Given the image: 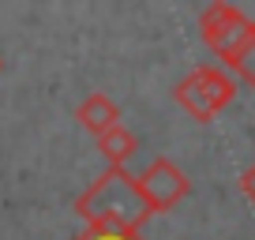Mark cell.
<instances>
[{"label":"cell","mask_w":255,"mask_h":240,"mask_svg":"<svg viewBox=\"0 0 255 240\" xmlns=\"http://www.w3.org/2000/svg\"><path fill=\"white\" fill-rule=\"evenodd\" d=\"M75 214L98 233H139L154 210L139 192V176L128 169H105L75 199Z\"/></svg>","instance_id":"1"},{"label":"cell","mask_w":255,"mask_h":240,"mask_svg":"<svg viewBox=\"0 0 255 240\" xmlns=\"http://www.w3.org/2000/svg\"><path fill=\"white\" fill-rule=\"evenodd\" d=\"M173 94H176L180 109L188 113L191 120L210 124L225 105H233V98H237V79H233V72H222V68H214V64H195L176 83Z\"/></svg>","instance_id":"2"},{"label":"cell","mask_w":255,"mask_h":240,"mask_svg":"<svg viewBox=\"0 0 255 240\" xmlns=\"http://www.w3.org/2000/svg\"><path fill=\"white\" fill-rule=\"evenodd\" d=\"M199 34H203V41H207L210 53L229 68L248 49V41L255 38V23L237 8V4L214 0V4H207L203 15H199Z\"/></svg>","instance_id":"3"},{"label":"cell","mask_w":255,"mask_h":240,"mask_svg":"<svg viewBox=\"0 0 255 240\" xmlns=\"http://www.w3.org/2000/svg\"><path fill=\"white\" fill-rule=\"evenodd\" d=\"M139 192L150 203L154 214H165V210H173L176 203L188 195V176L180 173V165H176L173 158H154L150 165L139 173Z\"/></svg>","instance_id":"4"},{"label":"cell","mask_w":255,"mask_h":240,"mask_svg":"<svg viewBox=\"0 0 255 240\" xmlns=\"http://www.w3.org/2000/svg\"><path fill=\"white\" fill-rule=\"evenodd\" d=\"M75 120H79L83 128L90 131V135H105L109 128H117L120 124V105L113 102L105 90H94V94H87L79 102V109H75Z\"/></svg>","instance_id":"5"},{"label":"cell","mask_w":255,"mask_h":240,"mask_svg":"<svg viewBox=\"0 0 255 240\" xmlns=\"http://www.w3.org/2000/svg\"><path fill=\"white\" fill-rule=\"evenodd\" d=\"M98 150L109 161V169H124L128 158L139 150V139H135V131H128L124 124H117V128H109L105 135H98Z\"/></svg>","instance_id":"6"},{"label":"cell","mask_w":255,"mask_h":240,"mask_svg":"<svg viewBox=\"0 0 255 240\" xmlns=\"http://www.w3.org/2000/svg\"><path fill=\"white\" fill-rule=\"evenodd\" d=\"M229 72L237 75L244 87H252V90H255V38L248 41V49H244V53H240L237 60L229 64Z\"/></svg>","instance_id":"7"},{"label":"cell","mask_w":255,"mask_h":240,"mask_svg":"<svg viewBox=\"0 0 255 240\" xmlns=\"http://www.w3.org/2000/svg\"><path fill=\"white\" fill-rule=\"evenodd\" d=\"M79 240H143V233H98V229H83Z\"/></svg>","instance_id":"8"},{"label":"cell","mask_w":255,"mask_h":240,"mask_svg":"<svg viewBox=\"0 0 255 240\" xmlns=\"http://www.w3.org/2000/svg\"><path fill=\"white\" fill-rule=\"evenodd\" d=\"M240 195H244V199L255 207V161L244 169V173H240Z\"/></svg>","instance_id":"9"}]
</instances>
